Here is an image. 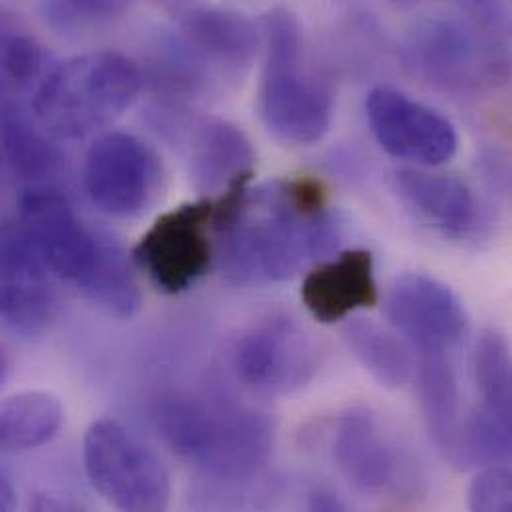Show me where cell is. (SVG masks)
I'll use <instances>...</instances> for the list:
<instances>
[{
  "mask_svg": "<svg viewBox=\"0 0 512 512\" xmlns=\"http://www.w3.org/2000/svg\"><path fill=\"white\" fill-rule=\"evenodd\" d=\"M216 257L238 285L287 281L339 238L325 190L309 178L271 180L224 196L214 214Z\"/></svg>",
  "mask_w": 512,
  "mask_h": 512,
  "instance_id": "cell-1",
  "label": "cell"
},
{
  "mask_svg": "<svg viewBox=\"0 0 512 512\" xmlns=\"http://www.w3.org/2000/svg\"><path fill=\"white\" fill-rule=\"evenodd\" d=\"M20 216L22 232L52 275L110 317L132 319L140 311L142 291L128 257L112 238L84 224L64 194L34 188Z\"/></svg>",
  "mask_w": 512,
  "mask_h": 512,
  "instance_id": "cell-2",
  "label": "cell"
},
{
  "mask_svg": "<svg viewBox=\"0 0 512 512\" xmlns=\"http://www.w3.org/2000/svg\"><path fill=\"white\" fill-rule=\"evenodd\" d=\"M156 427L164 443L188 463L222 479H246L267 463L273 427L256 409L194 395L158 401Z\"/></svg>",
  "mask_w": 512,
  "mask_h": 512,
  "instance_id": "cell-3",
  "label": "cell"
},
{
  "mask_svg": "<svg viewBox=\"0 0 512 512\" xmlns=\"http://www.w3.org/2000/svg\"><path fill=\"white\" fill-rule=\"evenodd\" d=\"M263 72L259 112L281 142L311 146L331 128L335 102L331 88L307 66L303 28L297 16L275 6L261 20Z\"/></svg>",
  "mask_w": 512,
  "mask_h": 512,
  "instance_id": "cell-4",
  "label": "cell"
},
{
  "mask_svg": "<svg viewBox=\"0 0 512 512\" xmlns=\"http://www.w3.org/2000/svg\"><path fill=\"white\" fill-rule=\"evenodd\" d=\"M140 90L142 74L128 56L114 50L78 54L38 84L34 122L54 140H78L116 122Z\"/></svg>",
  "mask_w": 512,
  "mask_h": 512,
  "instance_id": "cell-5",
  "label": "cell"
},
{
  "mask_svg": "<svg viewBox=\"0 0 512 512\" xmlns=\"http://www.w3.org/2000/svg\"><path fill=\"white\" fill-rule=\"evenodd\" d=\"M84 471L92 489L114 509L166 511L172 481L164 463L120 421H94L82 445Z\"/></svg>",
  "mask_w": 512,
  "mask_h": 512,
  "instance_id": "cell-6",
  "label": "cell"
},
{
  "mask_svg": "<svg viewBox=\"0 0 512 512\" xmlns=\"http://www.w3.org/2000/svg\"><path fill=\"white\" fill-rule=\"evenodd\" d=\"M236 377L263 395H289L305 387L321 367V347L293 317L257 321L236 343Z\"/></svg>",
  "mask_w": 512,
  "mask_h": 512,
  "instance_id": "cell-7",
  "label": "cell"
},
{
  "mask_svg": "<svg viewBox=\"0 0 512 512\" xmlns=\"http://www.w3.org/2000/svg\"><path fill=\"white\" fill-rule=\"evenodd\" d=\"M405 52L415 72L451 92H471L493 84L507 66L495 54V46L475 28L443 16L419 20L407 34Z\"/></svg>",
  "mask_w": 512,
  "mask_h": 512,
  "instance_id": "cell-8",
  "label": "cell"
},
{
  "mask_svg": "<svg viewBox=\"0 0 512 512\" xmlns=\"http://www.w3.org/2000/svg\"><path fill=\"white\" fill-rule=\"evenodd\" d=\"M214 202L184 204L162 214L140 238L136 259L148 277L166 293L194 287L216 257Z\"/></svg>",
  "mask_w": 512,
  "mask_h": 512,
  "instance_id": "cell-9",
  "label": "cell"
},
{
  "mask_svg": "<svg viewBox=\"0 0 512 512\" xmlns=\"http://www.w3.org/2000/svg\"><path fill=\"white\" fill-rule=\"evenodd\" d=\"M160 178V158L134 134L108 132L88 148L86 194L100 212L112 218L140 216L154 202Z\"/></svg>",
  "mask_w": 512,
  "mask_h": 512,
  "instance_id": "cell-10",
  "label": "cell"
},
{
  "mask_svg": "<svg viewBox=\"0 0 512 512\" xmlns=\"http://www.w3.org/2000/svg\"><path fill=\"white\" fill-rule=\"evenodd\" d=\"M365 114L377 144L389 156L417 168H439L459 150L455 124L399 88L387 84L373 88Z\"/></svg>",
  "mask_w": 512,
  "mask_h": 512,
  "instance_id": "cell-11",
  "label": "cell"
},
{
  "mask_svg": "<svg viewBox=\"0 0 512 512\" xmlns=\"http://www.w3.org/2000/svg\"><path fill=\"white\" fill-rule=\"evenodd\" d=\"M331 457L345 479L365 493L399 497L415 489L413 459L367 409H349L337 419Z\"/></svg>",
  "mask_w": 512,
  "mask_h": 512,
  "instance_id": "cell-12",
  "label": "cell"
},
{
  "mask_svg": "<svg viewBox=\"0 0 512 512\" xmlns=\"http://www.w3.org/2000/svg\"><path fill=\"white\" fill-rule=\"evenodd\" d=\"M391 327L425 355H445L469 331V315L459 295L425 273L399 275L385 299Z\"/></svg>",
  "mask_w": 512,
  "mask_h": 512,
  "instance_id": "cell-13",
  "label": "cell"
},
{
  "mask_svg": "<svg viewBox=\"0 0 512 512\" xmlns=\"http://www.w3.org/2000/svg\"><path fill=\"white\" fill-rule=\"evenodd\" d=\"M48 267L22 228L0 226V323L32 335L48 327L56 295Z\"/></svg>",
  "mask_w": 512,
  "mask_h": 512,
  "instance_id": "cell-14",
  "label": "cell"
},
{
  "mask_svg": "<svg viewBox=\"0 0 512 512\" xmlns=\"http://www.w3.org/2000/svg\"><path fill=\"white\" fill-rule=\"evenodd\" d=\"M299 295L317 321H345L379 301L375 259L367 250H349L325 259L307 271Z\"/></svg>",
  "mask_w": 512,
  "mask_h": 512,
  "instance_id": "cell-15",
  "label": "cell"
},
{
  "mask_svg": "<svg viewBox=\"0 0 512 512\" xmlns=\"http://www.w3.org/2000/svg\"><path fill=\"white\" fill-rule=\"evenodd\" d=\"M433 168H403L395 174L401 202L435 232L463 240L481 226V204L473 188L451 174Z\"/></svg>",
  "mask_w": 512,
  "mask_h": 512,
  "instance_id": "cell-16",
  "label": "cell"
},
{
  "mask_svg": "<svg viewBox=\"0 0 512 512\" xmlns=\"http://www.w3.org/2000/svg\"><path fill=\"white\" fill-rule=\"evenodd\" d=\"M190 176L204 196H228L248 186L256 150L250 138L224 120H204L190 144Z\"/></svg>",
  "mask_w": 512,
  "mask_h": 512,
  "instance_id": "cell-17",
  "label": "cell"
},
{
  "mask_svg": "<svg viewBox=\"0 0 512 512\" xmlns=\"http://www.w3.org/2000/svg\"><path fill=\"white\" fill-rule=\"evenodd\" d=\"M180 28L194 52L228 68L250 66L261 44L256 24L230 8L194 6L182 14Z\"/></svg>",
  "mask_w": 512,
  "mask_h": 512,
  "instance_id": "cell-18",
  "label": "cell"
},
{
  "mask_svg": "<svg viewBox=\"0 0 512 512\" xmlns=\"http://www.w3.org/2000/svg\"><path fill=\"white\" fill-rule=\"evenodd\" d=\"M64 423L60 399L46 391H22L0 401V455L34 451L50 443Z\"/></svg>",
  "mask_w": 512,
  "mask_h": 512,
  "instance_id": "cell-19",
  "label": "cell"
},
{
  "mask_svg": "<svg viewBox=\"0 0 512 512\" xmlns=\"http://www.w3.org/2000/svg\"><path fill=\"white\" fill-rule=\"evenodd\" d=\"M341 335L349 351L363 369L383 387L401 389L415 377V361L405 345L389 329L373 319L349 317L341 327Z\"/></svg>",
  "mask_w": 512,
  "mask_h": 512,
  "instance_id": "cell-20",
  "label": "cell"
},
{
  "mask_svg": "<svg viewBox=\"0 0 512 512\" xmlns=\"http://www.w3.org/2000/svg\"><path fill=\"white\" fill-rule=\"evenodd\" d=\"M421 403L437 447L449 459L461 461L465 421H461L457 375L445 355H425L421 367Z\"/></svg>",
  "mask_w": 512,
  "mask_h": 512,
  "instance_id": "cell-21",
  "label": "cell"
},
{
  "mask_svg": "<svg viewBox=\"0 0 512 512\" xmlns=\"http://www.w3.org/2000/svg\"><path fill=\"white\" fill-rule=\"evenodd\" d=\"M48 134L32 124L18 110H2L0 114V148L12 168L28 180H44L60 166L56 146Z\"/></svg>",
  "mask_w": 512,
  "mask_h": 512,
  "instance_id": "cell-22",
  "label": "cell"
},
{
  "mask_svg": "<svg viewBox=\"0 0 512 512\" xmlns=\"http://www.w3.org/2000/svg\"><path fill=\"white\" fill-rule=\"evenodd\" d=\"M475 371L483 411L512 425L511 349L501 333L489 331L479 339Z\"/></svg>",
  "mask_w": 512,
  "mask_h": 512,
  "instance_id": "cell-23",
  "label": "cell"
},
{
  "mask_svg": "<svg viewBox=\"0 0 512 512\" xmlns=\"http://www.w3.org/2000/svg\"><path fill=\"white\" fill-rule=\"evenodd\" d=\"M128 0H46V14L54 28L84 32L124 12Z\"/></svg>",
  "mask_w": 512,
  "mask_h": 512,
  "instance_id": "cell-24",
  "label": "cell"
},
{
  "mask_svg": "<svg viewBox=\"0 0 512 512\" xmlns=\"http://www.w3.org/2000/svg\"><path fill=\"white\" fill-rule=\"evenodd\" d=\"M42 68L40 46L28 34L0 28V74L14 86L30 84Z\"/></svg>",
  "mask_w": 512,
  "mask_h": 512,
  "instance_id": "cell-25",
  "label": "cell"
},
{
  "mask_svg": "<svg viewBox=\"0 0 512 512\" xmlns=\"http://www.w3.org/2000/svg\"><path fill=\"white\" fill-rule=\"evenodd\" d=\"M469 509L475 512L512 511V475L503 463H491L469 487Z\"/></svg>",
  "mask_w": 512,
  "mask_h": 512,
  "instance_id": "cell-26",
  "label": "cell"
},
{
  "mask_svg": "<svg viewBox=\"0 0 512 512\" xmlns=\"http://www.w3.org/2000/svg\"><path fill=\"white\" fill-rule=\"evenodd\" d=\"M477 28L491 34H507L511 24V0H457Z\"/></svg>",
  "mask_w": 512,
  "mask_h": 512,
  "instance_id": "cell-27",
  "label": "cell"
},
{
  "mask_svg": "<svg viewBox=\"0 0 512 512\" xmlns=\"http://www.w3.org/2000/svg\"><path fill=\"white\" fill-rule=\"evenodd\" d=\"M16 503H18V497L12 481L4 473H0V512L12 511Z\"/></svg>",
  "mask_w": 512,
  "mask_h": 512,
  "instance_id": "cell-28",
  "label": "cell"
},
{
  "mask_svg": "<svg viewBox=\"0 0 512 512\" xmlns=\"http://www.w3.org/2000/svg\"><path fill=\"white\" fill-rule=\"evenodd\" d=\"M8 371H10V363H8V357H6L4 349L0 347V387L4 385V381L8 377Z\"/></svg>",
  "mask_w": 512,
  "mask_h": 512,
  "instance_id": "cell-29",
  "label": "cell"
},
{
  "mask_svg": "<svg viewBox=\"0 0 512 512\" xmlns=\"http://www.w3.org/2000/svg\"><path fill=\"white\" fill-rule=\"evenodd\" d=\"M2 158H4V156H2V148H0V160H2Z\"/></svg>",
  "mask_w": 512,
  "mask_h": 512,
  "instance_id": "cell-30",
  "label": "cell"
}]
</instances>
